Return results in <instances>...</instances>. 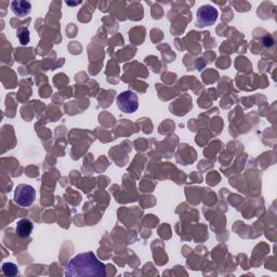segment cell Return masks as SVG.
<instances>
[{"mask_svg":"<svg viewBox=\"0 0 277 277\" xmlns=\"http://www.w3.org/2000/svg\"><path fill=\"white\" fill-rule=\"evenodd\" d=\"M219 13L217 9H214L212 6L205 5L202 6L197 11V26L200 28H206L216 23L218 20Z\"/></svg>","mask_w":277,"mask_h":277,"instance_id":"cell-4","label":"cell"},{"mask_svg":"<svg viewBox=\"0 0 277 277\" xmlns=\"http://www.w3.org/2000/svg\"><path fill=\"white\" fill-rule=\"evenodd\" d=\"M36 197L35 189L29 184H20L15 187L14 200L22 207H30Z\"/></svg>","mask_w":277,"mask_h":277,"instance_id":"cell-2","label":"cell"},{"mask_svg":"<svg viewBox=\"0 0 277 277\" xmlns=\"http://www.w3.org/2000/svg\"><path fill=\"white\" fill-rule=\"evenodd\" d=\"M65 276L67 277H86V276H106V266L93 253H85L74 257L65 267Z\"/></svg>","mask_w":277,"mask_h":277,"instance_id":"cell-1","label":"cell"},{"mask_svg":"<svg viewBox=\"0 0 277 277\" xmlns=\"http://www.w3.org/2000/svg\"><path fill=\"white\" fill-rule=\"evenodd\" d=\"M33 222L29 219H21L16 223V229L15 232L19 237L21 238H28L30 237L32 231H33Z\"/></svg>","mask_w":277,"mask_h":277,"instance_id":"cell-5","label":"cell"},{"mask_svg":"<svg viewBox=\"0 0 277 277\" xmlns=\"http://www.w3.org/2000/svg\"><path fill=\"white\" fill-rule=\"evenodd\" d=\"M11 9L15 15L17 16H26L30 14L32 6L29 2H23V0H17L11 4Z\"/></svg>","mask_w":277,"mask_h":277,"instance_id":"cell-6","label":"cell"},{"mask_svg":"<svg viewBox=\"0 0 277 277\" xmlns=\"http://www.w3.org/2000/svg\"><path fill=\"white\" fill-rule=\"evenodd\" d=\"M17 38H19L20 40V43L23 44V46H26V44H28L31 40L30 38V31L28 29H20V30H17Z\"/></svg>","mask_w":277,"mask_h":277,"instance_id":"cell-8","label":"cell"},{"mask_svg":"<svg viewBox=\"0 0 277 277\" xmlns=\"http://www.w3.org/2000/svg\"><path fill=\"white\" fill-rule=\"evenodd\" d=\"M3 272L7 276H15L19 273V270H17V266L14 263L6 262L3 264Z\"/></svg>","mask_w":277,"mask_h":277,"instance_id":"cell-7","label":"cell"},{"mask_svg":"<svg viewBox=\"0 0 277 277\" xmlns=\"http://www.w3.org/2000/svg\"><path fill=\"white\" fill-rule=\"evenodd\" d=\"M117 105L118 109L123 113L126 114L135 113L139 107L138 96L135 92H132L130 90L123 91L117 96Z\"/></svg>","mask_w":277,"mask_h":277,"instance_id":"cell-3","label":"cell"}]
</instances>
